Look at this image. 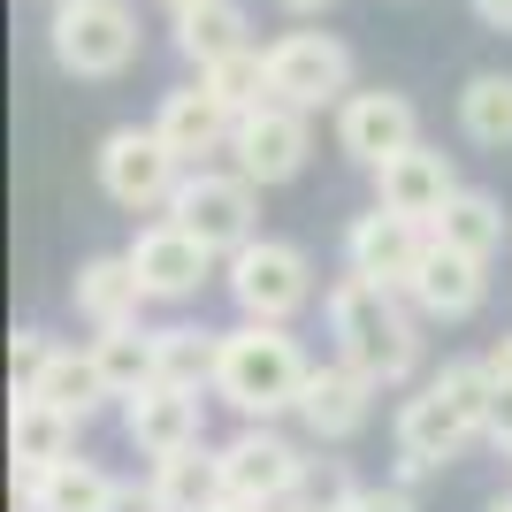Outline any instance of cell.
<instances>
[{"label": "cell", "instance_id": "cell-1", "mask_svg": "<svg viewBox=\"0 0 512 512\" xmlns=\"http://www.w3.org/2000/svg\"><path fill=\"white\" fill-rule=\"evenodd\" d=\"M329 337H337V360H352L360 375H375V383H406L413 367H421V314H413V299L398 291V283L383 276H360V268H344L337 283H329Z\"/></svg>", "mask_w": 512, "mask_h": 512}, {"label": "cell", "instance_id": "cell-2", "mask_svg": "<svg viewBox=\"0 0 512 512\" xmlns=\"http://www.w3.org/2000/svg\"><path fill=\"white\" fill-rule=\"evenodd\" d=\"M306 390V352L283 321H237L222 329V352H214V398L237 406L245 421H276V413H299Z\"/></svg>", "mask_w": 512, "mask_h": 512}, {"label": "cell", "instance_id": "cell-3", "mask_svg": "<svg viewBox=\"0 0 512 512\" xmlns=\"http://www.w3.org/2000/svg\"><path fill=\"white\" fill-rule=\"evenodd\" d=\"M46 46L69 77H123L138 62V8L130 0H62L46 23Z\"/></svg>", "mask_w": 512, "mask_h": 512}, {"label": "cell", "instance_id": "cell-4", "mask_svg": "<svg viewBox=\"0 0 512 512\" xmlns=\"http://www.w3.org/2000/svg\"><path fill=\"white\" fill-rule=\"evenodd\" d=\"M230 299L245 321H291L314 299V260L291 237H253L230 253Z\"/></svg>", "mask_w": 512, "mask_h": 512}, {"label": "cell", "instance_id": "cell-5", "mask_svg": "<svg viewBox=\"0 0 512 512\" xmlns=\"http://www.w3.org/2000/svg\"><path fill=\"white\" fill-rule=\"evenodd\" d=\"M253 214H260V184L245 169H192L169 199V222H184L207 253L253 245Z\"/></svg>", "mask_w": 512, "mask_h": 512}, {"label": "cell", "instance_id": "cell-6", "mask_svg": "<svg viewBox=\"0 0 512 512\" xmlns=\"http://www.w3.org/2000/svg\"><path fill=\"white\" fill-rule=\"evenodd\" d=\"M176 184H184V161L169 153V138L161 130H107L100 138V192L115 199L123 214H153V207H169Z\"/></svg>", "mask_w": 512, "mask_h": 512}, {"label": "cell", "instance_id": "cell-7", "mask_svg": "<svg viewBox=\"0 0 512 512\" xmlns=\"http://www.w3.org/2000/svg\"><path fill=\"white\" fill-rule=\"evenodd\" d=\"M344 92H352V54L329 31H291L268 46V100L314 115V107H344Z\"/></svg>", "mask_w": 512, "mask_h": 512}, {"label": "cell", "instance_id": "cell-8", "mask_svg": "<svg viewBox=\"0 0 512 512\" xmlns=\"http://www.w3.org/2000/svg\"><path fill=\"white\" fill-rule=\"evenodd\" d=\"M230 153H237V169L253 176L260 192H268V184H291V176L306 169V153H314L306 107H283V100L245 107V115H237V130H230Z\"/></svg>", "mask_w": 512, "mask_h": 512}, {"label": "cell", "instance_id": "cell-9", "mask_svg": "<svg viewBox=\"0 0 512 512\" xmlns=\"http://www.w3.org/2000/svg\"><path fill=\"white\" fill-rule=\"evenodd\" d=\"M222 490H230V497H253V505H283L291 490H306L299 444H283L268 421H245L230 444H222Z\"/></svg>", "mask_w": 512, "mask_h": 512}, {"label": "cell", "instance_id": "cell-10", "mask_svg": "<svg viewBox=\"0 0 512 512\" xmlns=\"http://www.w3.org/2000/svg\"><path fill=\"white\" fill-rule=\"evenodd\" d=\"M406 299H413L421 321H467L474 306L490 299V260L428 237V253L413 260V276H406Z\"/></svg>", "mask_w": 512, "mask_h": 512}, {"label": "cell", "instance_id": "cell-11", "mask_svg": "<svg viewBox=\"0 0 512 512\" xmlns=\"http://www.w3.org/2000/svg\"><path fill=\"white\" fill-rule=\"evenodd\" d=\"M421 146V107L406 92H344L337 107V153H352L360 169H383L390 153Z\"/></svg>", "mask_w": 512, "mask_h": 512}, {"label": "cell", "instance_id": "cell-12", "mask_svg": "<svg viewBox=\"0 0 512 512\" xmlns=\"http://www.w3.org/2000/svg\"><path fill=\"white\" fill-rule=\"evenodd\" d=\"M123 253H130V268H138V283H146L153 299H169V306L199 299V283L214 276V253L184 230V222H146Z\"/></svg>", "mask_w": 512, "mask_h": 512}, {"label": "cell", "instance_id": "cell-13", "mask_svg": "<svg viewBox=\"0 0 512 512\" xmlns=\"http://www.w3.org/2000/svg\"><path fill=\"white\" fill-rule=\"evenodd\" d=\"M383 383L360 375L352 360H329V367H306V390H299V421L314 444H344V436H360L367 413H375Z\"/></svg>", "mask_w": 512, "mask_h": 512}, {"label": "cell", "instance_id": "cell-14", "mask_svg": "<svg viewBox=\"0 0 512 512\" xmlns=\"http://www.w3.org/2000/svg\"><path fill=\"white\" fill-rule=\"evenodd\" d=\"M153 130L169 138V153L184 161V169H199L207 153H230V130H237V107L222 100V92L199 77V85H176L161 92V107H153Z\"/></svg>", "mask_w": 512, "mask_h": 512}, {"label": "cell", "instance_id": "cell-15", "mask_svg": "<svg viewBox=\"0 0 512 512\" xmlns=\"http://www.w3.org/2000/svg\"><path fill=\"white\" fill-rule=\"evenodd\" d=\"M482 436V421H474L459 398H444L436 390V375H428L421 390H413L406 406H398V459H421V467H451L459 451Z\"/></svg>", "mask_w": 512, "mask_h": 512}, {"label": "cell", "instance_id": "cell-16", "mask_svg": "<svg viewBox=\"0 0 512 512\" xmlns=\"http://www.w3.org/2000/svg\"><path fill=\"white\" fill-rule=\"evenodd\" d=\"M428 253V230L413 222V214H390L383 199H375V214H360L352 230H344V268H360V276H383L406 291L413 260Z\"/></svg>", "mask_w": 512, "mask_h": 512}, {"label": "cell", "instance_id": "cell-17", "mask_svg": "<svg viewBox=\"0 0 512 512\" xmlns=\"http://www.w3.org/2000/svg\"><path fill=\"white\" fill-rule=\"evenodd\" d=\"M451 192H459V176H451L444 153H428V146H406L375 169V199H383L390 214H413L421 230H436V214L451 207Z\"/></svg>", "mask_w": 512, "mask_h": 512}, {"label": "cell", "instance_id": "cell-18", "mask_svg": "<svg viewBox=\"0 0 512 512\" xmlns=\"http://www.w3.org/2000/svg\"><path fill=\"white\" fill-rule=\"evenodd\" d=\"M123 436L146 451V459H169V451L199 444V390L146 383L138 398H123Z\"/></svg>", "mask_w": 512, "mask_h": 512}, {"label": "cell", "instance_id": "cell-19", "mask_svg": "<svg viewBox=\"0 0 512 512\" xmlns=\"http://www.w3.org/2000/svg\"><path fill=\"white\" fill-rule=\"evenodd\" d=\"M146 283H138V268H130V253H92L85 268H77V283H69V306L92 321V329H115V321H138L146 314Z\"/></svg>", "mask_w": 512, "mask_h": 512}, {"label": "cell", "instance_id": "cell-20", "mask_svg": "<svg viewBox=\"0 0 512 512\" xmlns=\"http://www.w3.org/2000/svg\"><path fill=\"white\" fill-rule=\"evenodd\" d=\"M23 512H123V482L92 459H62L46 474H23Z\"/></svg>", "mask_w": 512, "mask_h": 512}, {"label": "cell", "instance_id": "cell-21", "mask_svg": "<svg viewBox=\"0 0 512 512\" xmlns=\"http://www.w3.org/2000/svg\"><path fill=\"white\" fill-rule=\"evenodd\" d=\"M69 444H77V421L62 406H46L39 390H16V406H8V459H16V474L62 467Z\"/></svg>", "mask_w": 512, "mask_h": 512}, {"label": "cell", "instance_id": "cell-22", "mask_svg": "<svg viewBox=\"0 0 512 512\" xmlns=\"http://www.w3.org/2000/svg\"><path fill=\"white\" fill-rule=\"evenodd\" d=\"M153 505L161 512H214L222 505V451H207V436L199 444H184V451H169V459H153Z\"/></svg>", "mask_w": 512, "mask_h": 512}, {"label": "cell", "instance_id": "cell-23", "mask_svg": "<svg viewBox=\"0 0 512 512\" xmlns=\"http://www.w3.org/2000/svg\"><path fill=\"white\" fill-rule=\"evenodd\" d=\"M92 360H100V383L107 398H138L146 383H161V337L146 321H115L92 337Z\"/></svg>", "mask_w": 512, "mask_h": 512}, {"label": "cell", "instance_id": "cell-24", "mask_svg": "<svg viewBox=\"0 0 512 512\" xmlns=\"http://www.w3.org/2000/svg\"><path fill=\"white\" fill-rule=\"evenodd\" d=\"M245 31H253V23H245L237 0H192V8H176V54L199 62V69L222 62V54H237Z\"/></svg>", "mask_w": 512, "mask_h": 512}, {"label": "cell", "instance_id": "cell-25", "mask_svg": "<svg viewBox=\"0 0 512 512\" xmlns=\"http://www.w3.org/2000/svg\"><path fill=\"white\" fill-rule=\"evenodd\" d=\"M23 390H39L46 406H62L69 421H92V406L107 398V383H100V360H92V344L85 352H69V344H54V360L31 375Z\"/></svg>", "mask_w": 512, "mask_h": 512}, {"label": "cell", "instance_id": "cell-26", "mask_svg": "<svg viewBox=\"0 0 512 512\" xmlns=\"http://www.w3.org/2000/svg\"><path fill=\"white\" fill-rule=\"evenodd\" d=\"M459 130L490 153L512 146V69H482V77L459 85Z\"/></svg>", "mask_w": 512, "mask_h": 512}, {"label": "cell", "instance_id": "cell-27", "mask_svg": "<svg viewBox=\"0 0 512 512\" xmlns=\"http://www.w3.org/2000/svg\"><path fill=\"white\" fill-rule=\"evenodd\" d=\"M428 237H444V245H459V253H482V260H490L497 245H505V207H497L490 192L459 184V192H451V207L436 214V230H428Z\"/></svg>", "mask_w": 512, "mask_h": 512}, {"label": "cell", "instance_id": "cell-28", "mask_svg": "<svg viewBox=\"0 0 512 512\" xmlns=\"http://www.w3.org/2000/svg\"><path fill=\"white\" fill-rule=\"evenodd\" d=\"M161 337V383L176 390H214V352H222V329H192V321H176V329H153Z\"/></svg>", "mask_w": 512, "mask_h": 512}, {"label": "cell", "instance_id": "cell-29", "mask_svg": "<svg viewBox=\"0 0 512 512\" xmlns=\"http://www.w3.org/2000/svg\"><path fill=\"white\" fill-rule=\"evenodd\" d=\"M199 77H207V85L222 92V100H230L237 115L268 100V54H253V46H237V54H222V62H207V69H199Z\"/></svg>", "mask_w": 512, "mask_h": 512}, {"label": "cell", "instance_id": "cell-30", "mask_svg": "<svg viewBox=\"0 0 512 512\" xmlns=\"http://www.w3.org/2000/svg\"><path fill=\"white\" fill-rule=\"evenodd\" d=\"M337 512H421V505H413L406 482H352L337 497Z\"/></svg>", "mask_w": 512, "mask_h": 512}, {"label": "cell", "instance_id": "cell-31", "mask_svg": "<svg viewBox=\"0 0 512 512\" xmlns=\"http://www.w3.org/2000/svg\"><path fill=\"white\" fill-rule=\"evenodd\" d=\"M46 360H54V337H46V329H16V337H8V367H16V390L31 383Z\"/></svg>", "mask_w": 512, "mask_h": 512}, {"label": "cell", "instance_id": "cell-32", "mask_svg": "<svg viewBox=\"0 0 512 512\" xmlns=\"http://www.w3.org/2000/svg\"><path fill=\"white\" fill-rule=\"evenodd\" d=\"M490 436L505 444V459H512V390H497V406H490Z\"/></svg>", "mask_w": 512, "mask_h": 512}, {"label": "cell", "instance_id": "cell-33", "mask_svg": "<svg viewBox=\"0 0 512 512\" xmlns=\"http://www.w3.org/2000/svg\"><path fill=\"white\" fill-rule=\"evenodd\" d=\"M482 360H490V375H497V390H512V337H497L490 352H482Z\"/></svg>", "mask_w": 512, "mask_h": 512}, {"label": "cell", "instance_id": "cell-34", "mask_svg": "<svg viewBox=\"0 0 512 512\" xmlns=\"http://www.w3.org/2000/svg\"><path fill=\"white\" fill-rule=\"evenodd\" d=\"M474 16L490 23V31H512V0H474Z\"/></svg>", "mask_w": 512, "mask_h": 512}, {"label": "cell", "instance_id": "cell-35", "mask_svg": "<svg viewBox=\"0 0 512 512\" xmlns=\"http://www.w3.org/2000/svg\"><path fill=\"white\" fill-rule=\"evenodd\" d=\"M276 512H337V497H329V505H321V497H306V490H291V497H283V505Z\"/></svg>", "mask_w": 512, "mask_h": 512}, {"label": "cell", "instance_id": "cell-36", "mask_svg": "<svg viewBox=\"0 0 512 512\" xmlns=\"http://www.w3.org/2000/svg\"><path fill=\"white\" fill-rule=\"evenodd\" d=\"M214 512H276V505H253V497H222Z\"/></svg>", "mask_w": 512, "mask_h": 512}, {"label": "cell", "instance_id": "cell-37", "mask_svg": "<svg viewBox=\"0 0 512 512\" xmlns=\"http://www.w3.org/2000/svg\"><path fill=\"white\" fill-rule=\"evenodd\" d=\"M283 8H291V16H321V8H329V0H283Z\"/></svg>", "mask_w": 512, "mask_h": 512}, {"label": "cell", "instance_id": "cell-38", "mask_svg": "<svg viewBox=\"0 0 512 512\" xmlns=\"http://www.w3.org/2000/svg\"><path fill=\"white\" fill-rule=\"evenodd\" d=\"M161 8H169V16H176V8H192V0H161Z\"/></svg>", "mask_w": 512, "mask_h": 512}, {"label": "cell", "instance_id": "cell-39", "mask_svg": "<svg viewBox=\"0 0 512 512\" xmlns=\"http://www.w3.org/2000/svg\"><path fill=\"white\" fill-rule=\"evenodd\" d=\"M490 512H512V497H497V505H490Z\"/></svg>", "mask_w": 512, "mask_h": 512}, {"label": "cell", "instance_id": "cell-40", "mask_svg": "<svg viewBox=\"0 0 512 512\" xmlns=\"http://www.w3.org/2000/svg\"><path fill=\"white\" fill-rule=\"evenodd\" d=\"M54 8H62V0H54Z\"/></svg>", "mask_w": 512, "mask_h": 512}]
</instances>
